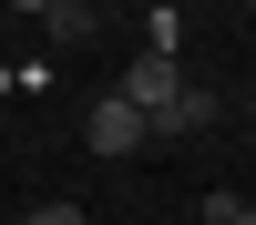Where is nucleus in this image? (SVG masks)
Masks as SVG:
<instances>
[{"label":"nucleus","instance_id":"f257e3e1","mask_svg":"<svg viewBox=\"0 0 256 225\" xmlns=\"http://www.w3.org/2000/svg\"><path fill=\"white\" fill-rule=\"evenodd\" d=\"M174 92H184V61H174V51H144V61H123V102H134L144 123H154Z\"/></svg>","mask_w":256,"mask_h":225},{"label":"nucleus","instance_id":"f03ea898","mask_svg":"<svg viewBox=\"0 0 256 225\" xmlns=\"http://www.w3.org/2000/svg\"><path fill=\"white\" fill-rule=\"evenodd\" d=\"M144 143H154V123H144L123 92H113V102H92V154H144Z\"/></svg>","mask_w":256,"mask_h":225},{"label":"nucleus","instance_id":"7ed1b4c3","mask_svg":"<svg viewBox=\"0 0 256 225\" xmlns=\"http://www.w3.org/2000/svg\"><path fill=\"white\" fill-rule=\"evenodd\" d=\"M174 133H216V92H195V82H184V92L154 113V143H174Z\"/></svg>","mask_w":256,"mask_h":225},{"label":"nucleus","instance_id":"20e7f679","mask_svg":"<svg viewBox=\"0 0 256 225\" xmlns=\"http://www.w3.org/2000/svg\"><path fill=\"white\" fill-rule=\"evenodd\" d=\"M41 31L72 51V41H92V10H82V0H52V10H41Z\"/></svg>","mask_w":256,"mask_h":225},{"label":"nucleus","instance_id":"39448f33","mask_svg":"<svg viewBox=\"0 0 256 225\" xmlns=\"http://www.w3.org/2000/svg\"><path fill=\"white\" fill-rule=\"evenodd\" d=\"M31 225H92V215H82V205H62V195H52V205H31Z\"/></svg>","mask_w":256,"mask_h":225},{"label":"nucleus","instance_id":"423d86ee","mask_svg":"<svg viewBox=\"0 0 256 225\" xmlns=\"http://www.w3.org/2000/svg\"><path fill=\"white\" fill-rule=\"evenodd\" d=\"M10 10H31V20H41V10H52V0H10Z\"/></svg>","mask_w":256,"mask_h":225},{"label":"nucleus","instance_id":"0eeeda50","mask_svg":"<svg viewBox=\"0 0 256 225\" xmlns=\"http://www.w3.org/2000/svg\"><path fill=\"white\" fill-rule=\"evenodd\" d=\"M236 225H256V205H246V215H236Z\"/></svg>","mask_w":256,"mask_h":225},{"label":"nucleus","instance_id":"6e6552de","mask_svg":"<svg viewBox=\"0 0 256 225\" xmlns=\"http://www.w3.org/2000/svg\"><path fill=\"white\" fill-rule=\"evenodd\" d=\"M82 10H102V0H82Z\"/></svg>","mask_w":256,"mask_h":225}]
</instances>
